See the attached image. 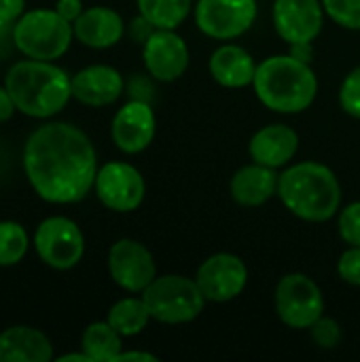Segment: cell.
<instances>
[{"label":"cell","mask_w":360,"mask_h":362,"mask_svg":"<svg viewBox=\"0 0 360 362\" xmlns=\"http://www.w3.org/2000/svg\"><path fill=\"white\" fill-rule=\"evenodd\" d=\"M23 170L38 197L51 204H74L95 185L98 155L83 129L70 123H47L28 138Z\"/></svg>","instance_id":"6da1fadb"},{"label":"cell","mask_w":360,"mask_h":362,"mask_svg":"<svg viewBox=\"0 0 360 362\" xmlns=\"http://www.w3.org/2000/svg\"><path fill=\"white\" fill-rule=\"evenodd\" d=\"M278 197L301 221L325 223L339 212L342 185L331 168L318 161H301L278 178Z\"/></svg>","instance_id":"7a4b0ae2"},{"label":"cell","mask_w":360,"mask_h":362,"mask_svg":"<svg viewBox=\"0 0 360 362\" xmlns=\"http://www.w3.org/2000/svg\"><path fill=\"white\" fill-rule=\"evenodd\" d=\"M15 108L28 117L47 119L64 110L72 98V78L45 59H23L11 66L4 78Z\"/></svg>","instance_id":"3957f363"},{"label":"cell","mask_w":360,"mask_h":362,"mask_svg":"<svg viewBox=\"0 0 360 362\" xmlns=\"http://www.w3.org/2000/svg\"><path fill=\"white\" fill-rule=\"evenodd\" d=\"M263 106L274 112L297 115L312 106L318 93V78L308 62L289 55H272L257 66L252 81Z\"/></svg>","instance_id":"277c9868"},{"label":"cell","mask_w":360,"mask_h":362,"mask_svg":"<svg viewBox=\"0 0 360 362\" xmlns=\"http://www.w3.org/2000/svg\"><path fill=\"white\" fill-rule=\"evenodd\" d=\"M142 299L151 312V318L163 325L193 322L206 305V297L195 278L191 280L178 274L157 276L144 288Z\"/></svg>","instance_id":"5b68a950"},{"label":"cell","mask_w":360,"mask_h":362,"mask_svg":"<svg viewBox=\"0 0 360 362\" xmlns=\"http://www.w3.org/2000/svg\"><path fill=\"white\" fill-rule=\"evenodd\" d=\"M74 36V28L57 11L36 8L15 21V49L32 59L53 62L62 57Z\"/></svg>","instance_id":"8992f818"},{"label":"cell","mask_w":360,"mask_h":362,"mask_svg":"<svg viewBox=\"0 0 360 362\" xmlns=\"http://www.w3.org/2000/svg\"><path fill=\"white\" fill-rule=\"evenodd\" d=\"M276 312L291 329H310L325 314L320 286L306 274H286L276 286Z\"/></svg>","instance_id":"52a82bcc"},{"label":"cell","mask_w":360,"mask_h":362,"mask_svg":"<svg viewBox=\"0 0 360 362\" xmlns=\"http://www.w3.org/2000/svg\"><path fill=\"white\" fill-rule=\"evenodd\" d=\"M34 246L42 263L53 269H72L85 252V238L79 225L66 216L45 218L36 233Z\"/></svg>","instance_id":"ba28073f"},{"label":"cell","mask_w":360,"mask_h":362,"mask_svg":"<svg viewBox=\"0 0 360 362\" xmlns=\"http://www.w3.org/2000/svg\"><path fill=\"white\" fill-rule=\"evenodd\" d=\"M257 19V0H197L195 23L216 40H231L252 28Z\"/></svg>","instance_id":"9c48e42d"},{"label":"cell","mask_w":360,"mask_h":362,"mask_svg":"<svg viewBox=\"0 0 360 362\" xmlns=\"http://www.w3.org/2000/svg\"><path fill=\"white\" fill-rule=\"evenodd\" d=\"M95 195L112 212H132L136 210L146 193L142 174L125 161H110L98 170L95 176Z\"/></svg>","instance_id":"30bf717a"},{"label":"cell","mask_w":360,"mask_h":362,"mask_svg":"<svg viewBox=\"0 0 360 362\" xmlns=\"http://www.w3.org/2000/svg\"><path fill=\"white\" fill-rule=\"evenodd\" d=\"M195 282L204 293L206 301L227 303L244 293L248 282V269L240 257L231 252H216L199 265Z\"/></svg>","instance_id":"8fae6325"},{"label":"cell","mask_w":360,"mask_h":362,"mask_svg":"<svg viewBox=\"0 0 360 362\" xmlns=\"http://www.w3.org/2000/svg\"><path fill=\"white\" fill-rule=\"evenodd\" d=\"M108 272L117 286L127 293H144L157 278V265L151 250L138 240L123 238L108 252Z\"/></svg>","instance_id":"7c38bea8"},{"label":"cell","mask_w":360,"mask_h":362,"mask_svg":"<svg viewBox=\"0 0 360 362\" xmlns=\"http://www.w3.org/2000/svg\"><path fill=\"white\" fill-rule=\"evenodd\" d=\"M274 28L289 45H303L316 40L325 23L323 0H276Z\"/></svg>","instance_id":"4fadbf2b"},{"label":"cell","mask_w":360,"mask_h":362,"mask_svg":"<svg viewBox=\"0 0 360 362\" xmlns=\"http://www.w3.org/2000/svg\"><path fill=\"white\" fill-rule=\"evenodd\" d=\"M146 70L163 83L180 78L189 68V47L174 30H153L142 49Z\"/></svg>","instance_id":"5bb4252c"},{"label":"cell","mask_w":360,"mask_h":362,"mask_svg":"<svg viewBox=\"0 0 360 362\" xmlns=\"http://www.w3.org/2000/svg\"><path fill=\"white\" fill-rule=\"evenodd\" d=\"M155 112L142 100H132L121 106L110 125L115 146L127 155H136L149 148L155 138Z\"/></svg>","instance_id":"9a60e30c"},{"label":"cell","mask_w":360,"mask_h":362,"mask_svg":"<svg viewBox=\"0 0 360 362\" xmlns=\"http://www.w3.org/2000/svg\"><path fill=\"white\" fill-rule=\"evenodd\" d=\"M123 76L110 66H87L72 76V98L85 106H108L123 93Z\"/></svg>","instance_id":"2e32d148"},{"label":"cell","mask_w":360,"mask_h":362,"mask_svg":"<svg viewBox=\"0 0 360 362\" xmlns=\"http://www.w3.org/2000/svg\"><path fill=\"white\" fill-rule=\"evenodd\" d=\"M299 148V136L293 127L284 123H274L261 127L248 144L250 159L255 163L267 165V168H282L286 165Z\"/></svg>","instance_id":"e0dca14e"},{"label":"cell","mask_w":360,"mask_h":362,"mask_svg":"<svg viewBox=\"0 0 360 362\" xmlns=\"http://www.w3.org/2000/svg\"><path fill=\"white\" fill-rule=\"evenodd\" d=\"M74 36L91 49H108L123 38V17L108 6H91L72 23Z\"/></svg>","instance_id":"ac0fdd59"},{"label":"cell","mask_w":360,"mask_h":362,"mask_svg":"<svg viewBox=\"0 0 360 362\" xmlns=\"http://www.w3.org/2000/svg\"><path fill=\"white\" fill-rule=\"evenodd\" d=\"M278 178L280 174H276L274 168L252 161L250 165H244L233 174L229 191L236 204L257 208L278 195Z\"/></svg>","instance_id":"d6986e66"},{"label":"cell","mask_w":360,"mask_h":362,"mask_svg":"<svg viewBox=\"0 0 360 362\" xmlns=\"http://www.w3.org/2000/svg\"><path fill=\"white\" fill-rule=\"evenodd\" d=\"M49 361H53V346L38 329L11 327L0 333V362Z\"/></svg>","instance_id":"ffe728a7"},{"label":"cell","mask_w":360,"mask_h":362,"mask_svg":"<svg viewBox=\"0 0 360 362\" xmlns=\"http://www.w3.org/2000/svg\"><path fill=\"white\" fill-rule=\"evenodd\" d=\"M257 66L259 64H255V57L240 45H223L210 57L212 78L229 89L252 85Z\"/></svg>","instance_id":"44dd1931"},{"label":"cell","mask_w":360,"mask_h":362,"mask_svg":"<svg viewBox=\"0 0 360 362\" xmlns=\"http://www.w3.org/2000/svg\"><path fill=\"white\" fill-rule=\"evenodd\" d=\"M123 335L117 333L110 322H93L85 329L81 348L93 362H115L123 352Z\"/></svg>","instance_id":"7402d4cb"},{"label":"cell","mask_w":360,"mask_h":362,"mask_svg":"<svg viewBox=\"0 0 360 362\" xmlns=\"http://www.w3.org/2000/svg\"><path fill=\"white\" fill-rule=\"evenodd\" d=\"M140 17L157 30H176L189 17L193 0H136Z\"/></svg>","instance_id":"603a6c76"},{"label":"cell","mask_w":360,"mask_h":362,"mask_svg":"<svg viewBox=\"0 0 360 362\" xmlns=\"http://www.w3.org/2000/svg\"><path fill=\"white\" fill-rule=\"evenodd\" d=\"M106 320L123 337H134V335L142 333L146 329L149 320H153V318H151V312H149L142 297L140 299L138 297H125L110 308Z\"/></svg>","instance_id":"cb8c5ba5"},{"label":"cell","mask_w":360,"mask_h":362,"mask_svg":"<svg viewBox=\"0 0 360 362\" xmlns=\"http://www.w3.org/2000/svg\"><path fill=\"white\" fill-rule=\"evenodd\" d=\"M28 252V233L19 223H0V267L17 265Z\"/></svg>","instance_id":"d4e9b609"},{"label":"cell","mask_w":360,"mask_h":362,"mask_svg":"<svg viewBox=\"0 0 360 362\" xmlns=\"http://www.w3.org/2000/svg\"><path fill=\"white\" fill-rule=\"evenodd\" d=\"M323 6L337 25L360 30V0H323Z\"/></svg>","instance_id":"484cf974"},{"label":"cell","mask_w":360,"mask_h":362,"mask_svg":"<svg viewBox=\"0 0 360 362\" xmlns=\"http://www.w3.org/2000/svg\"><path fill=\"white\" fill-rule=\"evenodd\" d=\"M310 333H312V339L316 341V346L323 348V350H333L342 341V327H339V322L329 318V316H325V314L310 327Z\"/></svg>","instance_id":"4316f807"},{"label":"cell","mask_w":360,"mask_h":362,"mask_svg":"<svg viewBox=\"0 0 360 362\" xmlns=\"http://www.w3.org/2000/svg\"><path fill=\"white\" fill-rule=\"evenodd\" d=\"M337 229L348 246H360V202L342 208L337 216Z\"/></svg>","instance_id":"83f0119b"},{"label":"cell","mask_w":360,"mask_h":362,"mask_svg":"<svg viewBox=\"0 0 360 362\" xmlns=\"http://www.w3.org/2000/svg\"><path fill=\"white\" fill-rule=\"evenodd\" d=\"M339 104L350 117L360 119V66L344 78L339 87Z\"/></svg>","instance_id":"f1b7e54d"},{"label":"cell","mask_w":360,"mask_h":362,"mask_svg":"<svg viewBox=\"0 0 360 362\" xmlns=\"http://www.w3.org/2000/svg\"><path fill=\"white\" fill-rule=\"evenodd\" d=\"M337 274L344 282L360 286V246H350L337 261Z\"/></svg>","instance_id":"f546056e"},{"label":"cell","mask_w":360,"mask_h":362,"mask_svg":"<svg viewBox=\"0 0 360 362\" xmlns=\"http://www.w3.org/2000/svg\"><path fill=\"white\" fill-rule=\"evenodd\" d=\"M15 47V21L0 15V57H6Z\"/></svg>","instance_id":"4dcf8cb0"},{"label":"cell","mask_w":360,"mask_h":362,"mask_svg":"<svg viewBox=\"0 0 360 362\" xmlns=\"http://www.w3.org/2000/svg\"><path fill=\"white\" fill-rule=\"evenodd\" d=\"M55 11H57L64 19H68L70 23H74V21L79 19V15H81L85 8H83V2H81V0H57Z\"/></svg>","instance_id":"1f68e13d"},{"label":"cell","mask_w":360,"mask_h":362,"mask_svg":"<svg viewBox=\"0 0 360 362\" xmlns=\"http://www.w3.org/2000/svg\"><path fill=\"white\" fill-rule=\"evenodd\" d=\"M23 6H25V0H0V15L17 21L23 15Z\"/></svg>","instance_id":"d6a6232c"},{"label":"cell","mask_w":360,"mask_h":362,"mask_svg":"<svg viewBox=\"0 0 360 362\" xmlns=\"http://www.w3.org/2000/svg\"><path fill=\"white\" fill-rule=\"evenodd\" d=\"M15 110H17V108H15V102H13L11 93L6 91V87L2 85V87H0V123L8 121V119L13 117Z\"/></svg>","instance_id":"836d02e7"},{"label":"cell","mask_w":360,"mask_h":362,"mask_svg":"<svg viewBox=\"0 0 360 362\" xmlns=\"http://www.w3.org/2000/svg\"><path fill=\"white\" fill-rule=\"evenodd\" d=\"M121 361L157 362V356H155V354H149V352H136V350H132V352H121V354H119V358H117L115 362H121Z\"/></svg>","instance_id":"e575fe53"},{"label":"cell","mask_w":360,"mask_h":362,"mask_svg":"<svg viewBox=\"0 0 360 362\" xmlns=\"http://www.w3.org/2000/svg\"><path fill=\"white\" fill-rule=\"evenodd\" d=\"M59 362H68V361H79V362H93L85 352H81V354H64V356H59L57 358Z\"/></svg>","instance_id":"d590c367"}]
</instances>
